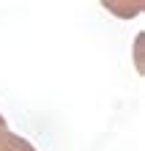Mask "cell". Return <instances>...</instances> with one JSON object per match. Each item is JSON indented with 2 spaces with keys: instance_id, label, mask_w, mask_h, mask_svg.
<instances>
[{
  "instance_id": "cell-1",
  "label": "cell",
  "mask_w": 145,
  "mask_h": 151,
  "mask_svg": "<svg viewBox=\"0 0 145 151\" xmlns=\"http://www.w3.org/2000/svg\"><path fill=\"white\" fill-rule=\"evenodd\" d=\"M0 151H36L30 140L14 135L11 129H0Z\"/></svg>"
},
{
  "instance_id": "cell-2",
  "label": "cell",
  "mask_w": 145,
  "mask_h": 151,
  "mask_svg": "<svg viewBox=\"0 0 145 151\" xmlns=\"http://www.w3.org/2000/svg\"><path fill=\"white\" fill-rule=\"evenodd\" d=\"M0 129H8V124H6V118L0 115Z\"/></svg>"
}]
</instances>
